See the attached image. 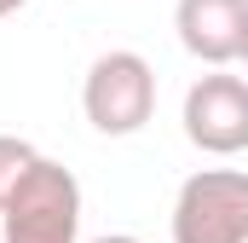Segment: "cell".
I'll list each match as a JSON object with an SVG mask.
<instances>
[{"label": "cell", "mask_w": 248, "mask_h": 243, "mask_svg": "<svg viewBox=\"0 0 248 243\" xmlns=\"http://www.w3.org/2000/svg\"><path fill=\"white\" fill-rule=\"evenodd\" d=\"M29 0H0V17H12V12H23Z\"/></svg>", "instance_id": "ba28073f"}, {"label": "cell", "mask_w": 248, "mask_h": 243, "mask_svg": "<svg viewBox=\"0 0 248 243\" xmlns=\"http://www.w3.org/2000/svg\"><path fill=\"white\" fill-rule=\"evenodd\" d=\"M93 243H144V238H133V232H104V238H93Z\"/></svg>", "instance_id": "52a82bcc"}, {"label": "cell", "mask_w": 248, "mask_h": 243, "mask_svg": "<svg viewBox=\"0 0 248 243\" xmlns=\"http://www.w3.org/2000/svg\"><path fill=\"white\" fill-rule=\"evenodd\" d=\"M0 243H81V180L41 156L0 208Z\"/></svg>", "instance_id": "6da1fadb"}, {"label": "cell", "mask_w": 248, "mask_h": 243, "mask_svg": "<svg viewBox=\"0 0 248 243\" xmlns=\"http://www.w3.org/2000/svg\"><path fill=\"white\" fill-rule=\"evenodd\" d=\"M185 139L202 156H237L248 151V81L231 69H208L196 75L185 93Z\"/></svg>", "instance_id": "277c9868"}, {"label": "cell", "mask_w": 248, "mask_h": 243, "mask_svg": "<svg viewBox=\"0 0 248 243\" xmlns=\"http://www.w3.org/2000/svg\"><path fill=\"white\" fill-rule=\"evenodd\" d=\"M81 110L87 122L104 133V139H127L139 133L144 122L156 116V69L144 52H98L87 64V81H81Z\"/></svg>", "instance_id": "7a4b0ae2"}, {"label": "cell", "mask_w": 248, "mask_h": 243, "mask_svg": "<svg viewBox=\"0 0 248 243\" xmlns=\"http://www.w3.org/2000/svg\"><path fill=\"white\" fill-rule=\"evenodd\" d=\"M41 162V151L29 145V139H17V133H0V208H6V197L23 185V174Z\"/></svg>", "instance_id": "8992f818"}, {"label": "cell", "mask_w": 248, "mask_h": 243, "mask_svg": "<svg viewBox=\"0 0 248 243\" xmlns=\"http://www.w3.org/2000/svg\"><path fill=\"white\" fill-rule=\"evenodd\" d=\"M237 64H248V29H243V58H237Z\"/></svg>", "instance_id": "9c48e42d"}, {"label": "cell", "mask_w": 248, "mask_h": 243, "mask_svg": "<svg viewBox=\"0 0 248 243\" xmlns=\"http://www.w3.org/2000/svg\"><path fill=\"white\" fill-rule=\"evenodd\" d=\"M173 243H248V168H196L168 214Z\"/></svg>", "instance_id": "3957f363"}, {"label": "cell", "mask_w": 248, "mask_h": 243, "mask_svg": "<svg viewBox=\"0 0 248 243\" xmlns=\"http://www.w3.org/2000/svg\"><path fill=\"white\" fill-rule=\"evenodd\" d=\"M173 29L190 58H202L208 69L243 58V29H248V0H179L173 6Z\"/></svg>", "instance_id": "5b68a950"}]
</instances>
